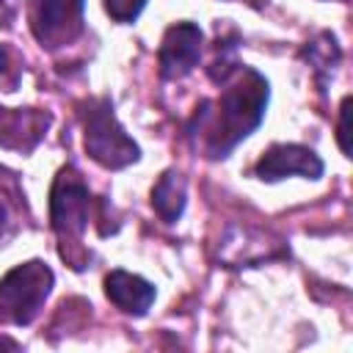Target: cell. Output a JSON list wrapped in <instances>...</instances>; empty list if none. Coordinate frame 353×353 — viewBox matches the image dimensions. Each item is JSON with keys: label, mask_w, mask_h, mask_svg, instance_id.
Wrapping results in <instances>:
<instances>
[{"label": "cell", "mask_w": 353, "mask_h": 353, "mask_svg": "<svg viewBox=\"0 0 353 353\" xmlns=\"http://www.w3.org/2000/svg\"><path fill=\"white\" fill-rule=\"evenodd\" d=\"M50 287H52V270L44 262L30 259L25 265H17L0 279V306L11 317V323L28 325L47 301Z\"/></svg>", "instance_id": "obj_3"}, {"label": "cell", "mask_w": 353, "mask_h": 353, "mask_svg": "<svg viewBox=\"0 0 353 353\" xmlns=\"http://www.w3.org/2000/svg\"><path fill=\"white\" fill-rule=\"evenodd\" d=\"M201 41L204 33L193 22H176L165 30L157 61H160V74L168 80L185 77L201 58Z\"/></svg>", "instance_id": "obj_6"}, {"label": "cell", "mask_w": 353, "mask_h": 353, "mask_svg": "<svg viewBox=\"0 0 353 353\" xmlns=\"http://www.w3.org/2000/svg\"><path fill=\"white\" fill-rule=\"evenodd\" d=\"M221 80L226 88L218 99V113H201V119H212L207 132V149L212 157H223L237 141H243L262 121L268 105V83L256 69L234 66Z\"/></svg>", "instance_id": "obj_1"}, {"label": "cell", "mask_w": 353, "mask_h": 353, "mask_svg": "<svg viewBox=\"0 0 353 353\" xmlns=\"http://www.w3.org/2000/svg\"><path fill=\"white\" fill-rule=\"evenodd\" d=\"M152 207L165 223H174L185 210V179L176 171H165L152 190Z\"/></svg>", "instance_id": "obj_10"}, {"label": "cell", "mask_w": 353, "mask_h": 353, "mask_svg": "<svg viewBox=\"0 0 353 353\" xmlns=\"http://www.w3.org/2000/svg\"><path fill=\"white\" fill-rule=\"evenodd\" d=\"M47 127H50V116L41 110L0 108V146L6 149H19V152L33 149Z\"/></svg>", "instance_id": "obj_8"}, {"label": "cell", "mask_w": 353, "mask_h": 353, "mask_svg": "<svg viewBox=\"0 0 353 353\" xmlns=\"http://www.w3.org/2000/svg\"><path fill=\"white\" fill-rule=\"evenodd\" d=\"M88 188L74 168H63L55 176L50 193V221L52 229L63 237H74L88 226Z\"/></svg>", "instance_id": "obj_4"}, {"label": "cell", "mask_w": 353, "mask_h": 353, "mask_svg": "<svg viewBox=\"0 0 353 353\" xmlns=\"http://www.w3.org/2000/svg\"><path fill=\"white\" fill-rule=\"evenodd\" d=\"M6 63H8V52H6L3 47H0V72L6 69Z\"/></svg>", "instance_id": "obj_15"}, {"label": "cell", "mask_w": 353, "mask_h": 353, "mask_svg": "<svg viewBox=\"0 0 353 353\" xmlns=\"http://www.w3.org/2000/svg\"><path fill=\"white\" fill-rule=\"evenodd\" d=\"M347 108H350V97H345L342 108H339V146H342L345 154L350 152V143H347Z\"/></svg>", "instance_id": "obj_12"}, {"label": "cell", "mask_w": 353, "mask_h": 353, "mask_svg": "<svg viewBox=\"0 0 353 353\" xmlns=\"http://www.w3.org/2000/svg\"><path fill=\"white\" fill-rule=\"evenodd\" d=\"M105 295L110 303H116L121 312H127L132 317L146 314L149 306L154 303V287L146 279L127 273V270H113L105 279Z\"/></svg>", "instance_id": "obj_9"}, {"label": "cell", "mask_w": 353, "mask_h": 353, "mask_svg": "<svg viewBox=\"0 0 353 353\" xmlns=\"http://www.w3.org/2000/svg\"><path fill=\"white\" fill-rule=\"evenodd\" d=\"M17 3L14 0H0V25H8V19L14 17Z\"/></svg>", "instance_id": "obj_13"}, {"label": "cell", "mask_w": 353, "mask_h": 353, "mask_svg": "<svg viewBox=\"0 0 353 353\" xmlns=\"http://www.w3.org/2000/svg\"><path fill=\"white\" fill-rule=\"evenodd\" d=\"M83 143L102 168H124L138 160V143L116 121L108 99H88L83 105Z\"/></svg>", "instance_id": "obj_2"}, {"label": "cell", "mask_w": 353, "mask_h": 353, "mask_svg": "<svg viewBox=\"0 0 353 353\" xmlns=\"http://www.w3.org/2000/svg\"><path fill=\"white\" fill-rule=\"evenodd\" d=\"M8 221H11V207H8V199H6L3 190H0V229H3Z\"/></svg>", "instance_id": "obj_14"}, {"label": "cell", "mask_w": 353, "mask_h": 353, "mask_svg": "<svg viewBox=\"0 0 353 353\" xmlns=\"http://www.w3.org/2000/svg\"><path fill=\"white\" fill-rule=\"evenodd\" d=\"M28 19L39 44L61 47L80 33L83 0H28Z\"/></svg>", "instance_id": "obj_5"}, {"label": "cell", "mask_w": 353, "mask_h": 353, "mask_svg": "<svg viewBox=\"0 0 353 353\" xmlns=\"http://www.w3.org/2000/svg\"><path fill=\"white\" fill-rule=\"evenodd\" d=\"M254 174L265 182H276L284 176H306V179H317L323 174V160L306 149V146H295V143H279L270 146L254 165Z\"/></svg>", "instance_id": "obj_7"}, {"label": "cell", "mask_w": 353, "mask_h": 353, "mask_svg": "<svg viewBox=\"0 0 353 353\" xmlns=\"http://www.w3.org/2000/svg\"><path fill=\"white\" fill-rule=\"evenodd\" d=\"M143 6H146V0H105V11L116 22H132L143 11Z\"/></svg>", "instance_id": "obj_11"}]
</instances>
